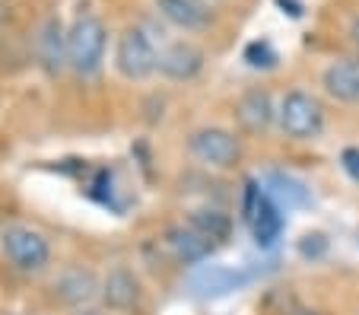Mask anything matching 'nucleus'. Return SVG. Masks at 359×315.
<instances>
[{
	"instance_id": "obj_1",
	"label": "nucleus",
	"mask_w": 359,
	"mask_h": 315,
	"mask_svg": "<svg viewBox=\"0 0 359 315\" xmlns=\"http://www.w3.org/2000/svg\"><path fill=\"white\" fill-rule=\"evenodd\" d=\"M105 45H109L105 22L93 13L76 16L74 26L67 29V67L83 80L95 76L105 61Z\"/></svg>"
},
{
	"instance_id": "obj_2",
	"label": "nucleus",
	"mask_w": 359,
	"mask_h": 315,
	"mask_svg": "<svg viewBox=\"0 0 359 315\" xmlns=\"http://www.w3.org/2000/svg\"><path fill=\"white\" fill-rule=\"evenodd\" d=\"M325 105L305 89H290L277 105V124L290 140H318L325 134Z\"/></svg>"
},
{
	"instance_id": "obj_3",
	"label": "nucleus",
	"mask_w": 359,
	"mask_h": 315,
	"mask_svg": "<svg viewBox=\"0 0 359 315\" xmlns=\"http://www.w3.org/2000/svg\"><path fill=\"white\" fill-rule=\"evenodd\" d=\"M188 150L197 163H203L207 169H219V172L236 169L245 156L242 138H236V134L226 130V128H197V130H191Z\"/></svg>"
},
{
	"instance_id": "obj_4",
	"label": "nucleus",
	"mask_w": 359,
	"mask_h": 315,
	"mask_svg": "<svg viewBox=\"0 0 359 315\" xmlns=\"http://www.w3.org/2000/svg\"><path fill=\"white\" fill-rule=\"evenodd\" d=\"M159 61V48L143 26H128L115 45V70L124 80H147Z\"/></svg>"
},
{
	"instance_id": "obj_5",
	"label": "nucleus",
	"mask_w": 359,
	"mask_h": 315,
	"mask_svg": "<svg viewBox=\"0 0 359 315\" xmlns=\"http://www.w3.org/2000/svg\"><path fill=\"white\" fill-rule=\"evenodd\" d=\"M0 248H4L10 264L16 271H26V274H39V271L48 267V261H51L48 239L29 227H7L0 233Z\"/></svg>"
},
{
	"instance_id": "obj_6",
	"label": "nucleus",
	"mask_w": 359,
	"mask_h": 315,
	"mask_svg": "<svg viewBox=\"0 0 359 315\" xmlns=\"http://www.w3.org/2000/svg\"><path fill=\"white\" fill-rule=\"evenodd\" d=\"M236 121L245 134H255V138L267 134L277 124V105H273L271 93L261 86L245 89L236 102Z\"/></svg>"
},
{
	"instance_id": "obj_7",
	"label": "nucleus",
	"mask_w": 359,
	"mask_h": 315,
	"mask_svg": "<svg viewBox=\"0 0 359 315\" xmlns=\"http://www.w3.org/2000/svg\"><path fill=\"white\" fill-rule=\"evenodd\" d=\"M203 61L207 58H203V51L197 45H191V41H169V45L159 48L156 70L175 83H188L203 70Z\"/></svg>"
},
{
	"instance_id": "obj_8",
	"label": "nucleus",
	"mask_w": 359,
	"mask_h": 315,
	"mask_svg": "<svg viewBox=\"0 0 359 315\" xmlns=\"http://www.w3.org/2000/svg\"><path fill=\"white\" fill-rule=\"evenodd\" d=\"M156 13L182 32H207L213 26L210 0H153Z\"/></svg>"
},
{
	"instance_id": "obj_9",
	"label": "nucleus",
	"mask_w": 359,
	"mask_h": 315,
	"mask_svg": "<svg viewBox=\"0 0 359 315\" xmlns=\"http://www.w3.org/2000/svg\"><path fill=\"white\" fill-rule=\"evenodd\" d=\"M165 252L178 261V264H201L217 252V242H210L207 236H201L194 227L178 223V227L165 229Z\"/></svg>"
},
{
	"instance_id": "obj_10",
	"label": "nucleus",
	"mask_w": 359,
	"mask_h": 315,
	"mask_svg": "<svg viewBox=\"0 0 359 315\" xmlns=\"http://www.w3.org/2000/svg\"><path fill=\"white\" fill-rule=\"evenodd\" d=\"M35 55H39V64L45 67V74H61L67 67V29L57 16H48L41 22L39 35H35Z\"/></svg>"
},
{
	"instance_id": "obj_11",
	"label": "nucleus",
	"mask_w": 359,
	"mask_h": 315,
	"mask_svg": "<svg viewBox=\"0 0 359 315\" xmlns=\"http://www.w3.org/2000/svg\"><path fill=\"white\" fill-rule=\"evenodd\" d=\"M321 86L334 102L359 105V58H337L325 67Z\"/></svg>"
},
{
	"instance_id": "obj_12",
	"label": "nucleus",
	"mask_w": 359,
	"mask_h": 315,
	"mask_svg": "<svg viewBox=\"0 0 359 315\" xmlns=\"http://www.w3.org/2000/svg\"><path fill=\"white\" fill-rule=\"evenodd\" d=\"M248 229H251V239L258 242L261 248H273L277 239L283 236V210H280L277 198L271 192L264 194V201L258 204L255 217L248 220Z\"/></svg>"
},
{
	"instance_id": "obj_13",
	"label": "nucleus",
	"mask_w": 359,
	"mask_h": 315,
	"mask_svg": "<svg viewBox=\"0 0 359 315\" xmlns=\"http://www.w3.org/2000/svg\"><path fill=\"white\" fill-rule=\"evenodd\" d=\"M102 296L111 309H134L140 302V281L130 274L128 267H115L105 283H102Z\"/></svg>"
},
{
	"instance_id": "obj_14",
	"label": "nucleus",
	"mask_w": 359,
	"mask_h": 315,
	"mask_svg": "<svg viewBox=\"0 0 359 315\" xmlns=\"http://www.w3.org/2000/svg\"><path fill=\"white\" fill-rule=\"evenodd\" d=\"M55 290L64 302H70V306H83V302H89L95 293H99V283H95V277L89 274V271H83V267H70V271H64V274L57 277Z\"/></svg>"
},
{
	"instance_id": "obj_15",
	"label": "nucleus",
	"mask_w": 359,
	"mask_h": 315,
	"mask_svg": "<svg viewBox=\"0 0 359 315\" xmlns=\"http://www.w3.org/2000/svg\"><path fill=\"white\" fill-rule=\"evenodd\" d=\"M184 223H188V227H194L201 236H207L210 242H217V246H223V242L232 236L229 213L217 210V207H201V210H191Z\"/></svg>"
},
{
	"instance_id": "obj_16",
	"label": "nucleus",
	"mask_w": 359,
	"mask_h": 315,
	"mask_svg": "<svg viewBox=\"0 0 359 315\" xmlns=\"http://www.w3.org/2000/svg\"><path fill=\"white\" fill-rule=\"evenodd\" d=\"M271 194L273 198H283L286 207L309 204V192H305L302 182H296V178H290V175H280V172L271 175Z\"/></svg>"
},
{
	"instance_id": "obj_17",
	"label": "nucleus",
	"mask_w": 359,
	"mask_h": 315,
	"mask_svg": "<svg viewBox=\"0 0 359 315\" xmlns=\"http://www.w3.org/2000/svg\"><path fill=\"white\" fill-rule=\"evenodd\" d=\"M242 281H245V274L223 271V267H210L203 277H197V287H207V293H226V290H236Z\"/></svg>"
},
{
	"instance_id": "obj_18",
	"label": "nucleus",
	"mask_w": 359,
	"mask_h": 315,
	"mask_svg": "<svg viewBox=\"0 0 359 315\" xmlns=\"http://www.w3.org/2000/svg\"><path fill=\"white\" fill-rule=\"evenodd\" d=\"M245 61L255 70H271L277 64V51L271 48V41H251L248 48H245Z\"/></svg>"
},
{
	"instance_id": "obj_19",
	"label": "nucleus",
	"mask_w": 359,
	"mask_h": 315,
	"mask_svg": "<svg viewBox=\"0 0 359 315\" xmlns=\"http://www.w3.org/2000/svg\"><path fill=\"white\" fill-rule=\"evenodd\" d=\"M264 194H267V188H261L258 178H245L242 204H238V210H242V220H245V223L255 217V210H258V204L264 201Z\"/></svg>"
},
{
	"instance_id": "obj_20",
	"label": "nucleus",
	"mask_w": 359,
	"mask_h": 315,
	"mask_svg": "<svg viewBox=\"0 0 359 315\" xmlns=\"http://www.w3.org/2000/svg\"><path fill=\"white\" fill-rule=\"evenodd\" d=\"M325 248H327V239L321 233H309V236H302V242H299L302 258H318V255H325Z\"/></svg>"
},
{
	"instance_id": "obj_21",
	"label": "nucleus",
	"mask_w": 359,
	"mask_h": 315,
	"mask_svg": "<svg viewBox=\"0 0 359 315\" xmlns=\"http://www.w3.org/2000/svg\"><path fill=\"white\" fill-rule=\"evenodd\" d=\"M340 166H344V172L359 185V147H346V150L340 153Z\"/></svg>"
},
{
	"instance_id": "obj_22",
	"label": "nucleus",
	"mask_w": 359,
	"mask_h": 315,
	"mask_svg": "<svg viewBox=\"0 0 359 315\" xmlns=\"http://www.w3.org/2000/svg\"><path fill=\"white\" fill-rule=\"evenodd\" d=\"M280 315H321L318 309H309V306H292V309H286V312H280Z\"/></svg>"
},
{
	"instance_id": "obj_23",
	"label": "nucleus",
	"mask_w": 359,
	"mask_h": 315,
	"mask_svg": "<svg viewBox=\"0 0 359 315\" xmlns=\"http://www.w3.org/2000/svg\"><path fill=\"white\" fill-rule=\"evenodd\" d=\"M350 41H353V48H356V58H359V16L350 22Z\"/></svg>"
},
{
	"instance_id": "obj_24",
	"label": "nucleus",
	"mask_w": 359,
	"mask_h": 315,
	"mask_svg": "<svg viewBox=\"0 0 359 315\" xmlns=\"http://www.w3.org/2000/svg\"><path fill=\"white\" fill-rule=\"evenodd\" d=\"M356 315H359V312H356Z\"/></svg>"
}]
</instances>
